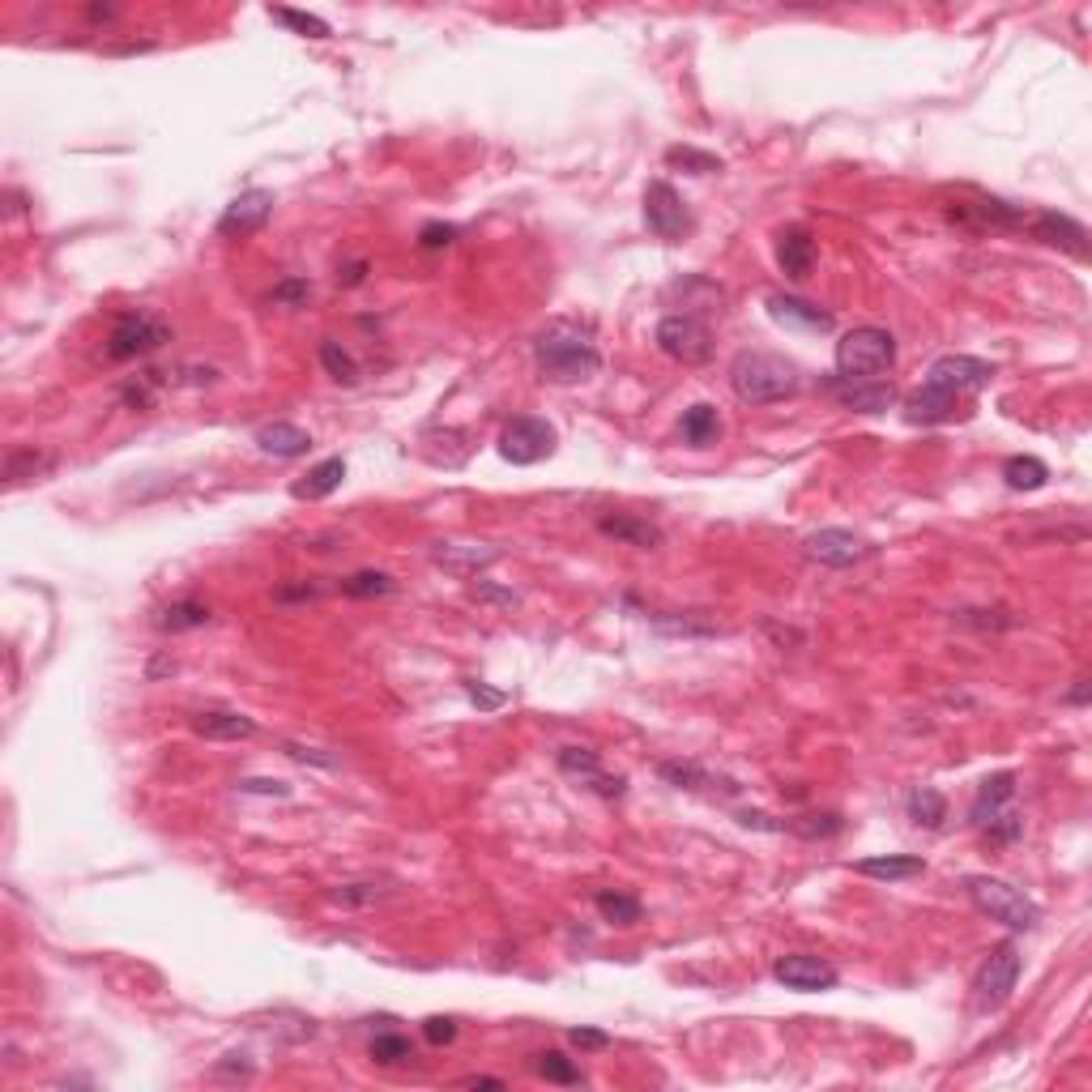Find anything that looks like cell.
I'll use <instances>...</instances> for the list:
<instances>
[{
    "label": "cell",
    "mask_w": 1092,
    "mask_h": 1092,
    "mask_svg": "<svg viewBox=\"0 0 1092 1092\" xmlns=\"http://www.w3.org/2000/svg\"><path fill=\"white\" fill-rule=\"evenodd\" d=\"M1066 704H1088V678H1075V687L1062 695Z\"/></svg>",
    "instance_id": "obj_58"
},
{
    "label": "cell",
    "mask_w": 1092,
    "mask_h": 1092,
    "mask_svg": "<svg viewBox=\"0 0 1092 1092\" xmlns=\"http://www.w3.org/2000/svg\"><path fill=\"white\" fill-rule=\"evenodd\" d=\"M764 631L776 640V648H785V644H789V648H802V644H806V631H798V627H781V623H772V619L764 623Z\"/></svg>",
    "instance_id": "obj_51"
},
{
    "label": "cell",
    "mask_w": 1092,
    "mask_h": 1092,
    "mask_svg": "<svg viewBox=\"0 0 1092 1092\" xmlns=\"http://www.w3.org/2000/svg\"><path fill=\"white\" fill-rule=\"evenodd\" d=\"M499 559V550L495 546H469V542H439L435 550H431V563L435 567H444L448 576H456V580H469V576H478L482 567H491Z\"/></svg>",
    "instance_id": "obj_18"
},
{
    "label": "cell",
    "mask_w": 1092,
    "mask_h": 1092,
    "mask_svg": "<svg viewBox=\"0 0 1092 1092\" xmlns=\"http://www.w3.org/2000/svg\"><path fill=\"white\" fill-rule=\"evenodd\" d=\"M657 350L682 367H700L712 358V328L691 316V311H674V316H661L657 324Z\"/></svg>",
    "instance_id": "obj_7"
},
{
    "label": "cell",
    "mask_w": 1092,
    "mask_h": 1092,
    "mask_svg": "<svg viewBox=\"0 0 1092 1092\" xmlns=\"http://www.w3.org/2000/svg\"><path fill=\"white\" fill-rule=\"evenodd\" d=\"M597 529H601L606 537L623 542V546H636V550L661 546V529H657L653 520L636 516V512H606V516H597Z\"/></svg>",
    "instance_id": "obj_20"
},
{
    "label": "cell",
    "mask_w": 1092,
    "mask_h": 1092,
    "mask_svg": "<svg viewBox=\"0 0 1092 1092\" xmlns=\"http://www.w3.org/2000/svg\"><path fill=\"white\" fill-rule=\"evenodd\" d=\"M51 465H55V456H51V452H38V448H13V452L4 456V478H9V486H17V482H30V478H43Z\"/></svg>",
    "instance_id": "obj_31"
},
{
    "label": "cell",
    "mask_w": 1092,
    "mask_h": 1092,
    "mask_svg": "<svg viewBox=\"0 0 1092 1092\" xmlns=\"http://www.w3.org/2000/svg\"><path fill=\"white\" fill-rule=\"evenodd\" d=\"M653 627L665 636H682V640H712L725 631L708 610H657Z\"/></svg>",
    "instance_id": "obj_24"
},
{
    "label": "cell",
    "mask_w": 1092,
    "mask_h": 1092,
    "mask_svg": "<svg viewBox=\"0 0 1092 1092\" xmlns=\"http://www.w3.org/2000/svg\"><path fill=\"white\" fill-rule=\"evenodd\" d=\"M729 384H734L738 401H746V405H776V401L798 397L802 371H798L789 358H781V354L742 350V354H734V363H729Z\"/></svg>",
    "instance_id": "obj_2"
},
{
    "label": "cell",
    "mask_w": 1092,
    "mask_h": 1092,
    "mask_svg": "<svg viewBox=\"0 0 1092 1092\" xmlns=\"http://www.w3.org/2000/svg\"><path fill=\"white\" fill-rule=\"evenodd\" d=\"M243 793H264V798H290V785L286 781H269V776H247L239 781Z\"/></svg>",
    "instance_id": "obj_50"
},
{
    "label": "cell",
    "mask_w": 1092,
    "mask_h": 1092,
    "mask_svg": "<svg viewBox=\"0 0 1092 1092\" xmlns=\"http://www.w3.org/2000/svg\"><path fill=\"white\" fill-rule=\"evenodd\" d=\"M567 1037H572V1045H576V1049H606V1045H610V1037H606V1032H597V1028H572Z\"/></svg>",
    "instance_id": "obj_53"
},
{
    "label": "cell",
    "mask_w": 1092,
    "mask_h": 1092,
    "mask_svg": "<svg viewBox=\"0 0 1092 1092\" xmlns=\"http://www.w3.org/2000/svg\"><path fill=\"white\" fill-rule=\"evenodd\" d=\"M1024 226H1028V235H1032L1037 243L1058 247V252H1066V256H1075V260H1088V230H1083V222H1075V218H1066V213H1054V209H1041V213H1032Z\"/></svg>",
    "instance_id": "obj_13"
},
{
    "label": "cell",
    "mask_w": 1092,
    "mask_h": 1092,
    "mask_svg": "<svg viewBox=\"0 0 1092 1092\" xmlns=\"http://www.w3.org/2000/svg\"><path fill=\"white\" fill-rule=\"evenodd\" d=\"M904 810H909V819L917 823V828H943V819H947V798L938 793V789H930V785H917V789H909V798H904Z\"/></svg>",
    "instance_id": "obj_30"
},
{
    "label": "cell",
    "mask_w": 1092,
    "mask_h": 1092,
    "mask_svg": "<svg viewBox=\"0 0 1092 1092\" xmlns=\"http://www.w3.org/2000/svg\"><path fill=\"white\" fill-rule=\"evenodd\" d=\"M678 431H682V439H687L691 448H708V444H717V439H721V414H717V405L700 401V405L682 410Z\"/></svg>",
    "instance_id": "obj_29"
},
{
    "label": "cell",
    "mask_w": 1092,
    "mask_h": 1092,
    "mask_svg": "<svg viewBox=\"0 0 1092 1092\" xmlns=\"http://www.w3.org/2000/svg\"><path fill=\"white\" fill-rule=\"evenodd\" d=\"M461 1088H503V1079H491V1075H469V1079H461Z\"/></svg>",
    "instance_id": "obj_59"
},
{
    "label": "cell",
    "mask_w": 1092,
    "mask_h": 1092,
    "mask_svg": "<svg viewBox=\"0 0 1092 1092\" xmlns=\"http://www.w3.org/2000/svg\"><path fill=\"white\" fill-rule=\"evenodd\" d=\"M1002 478L1011 491H1041L1049 482V465L1041 456H1007Z\"/></svg>",
    "instance_id": "obj_32"
},
{
    "label": "cell",
    "mask_w": 1092,
    "mask_h": 1092,
    "mask_svg": "<svg viewBox=\"0 0 1092 1092\" xmlns=\"http://www.w3.org/2000/svg\"><path fill=\"white\" fill-rule=\"evenodd\" d=\"M853 870H857V874H866V879L900 883V879H917V874L926 870V862H921V857H913V853H887V857H862Z\"/></svg>",
    "instance_id": "obj_28"
},
{
    "label": "cell",
    "mask_w": 1092,
    "mask_h": 1092,
    "mask_svg": "<svg viewBox=\"0 0 1092 1092\" xmlns=\"http://www.w3.org/2000/svg\"><path fill=\"white\" fill-rule=\"evenodd\" d=\"M977 832H981L990 845H1011V840H1019V836H1024V819L1007 806L1002 815H994V819H990V823H981Z\"/></svg>",
    "instance_id": "obj_42"
},
{
    "label": "cell",
    "mask_w": 1092,
    "mask_h": 1092,
    "mask_svg": "<svg viewBox=\"0 0 1092 1092\" xmlns=\"http://www.w3.org/2000/svg\"><path fill=\"white\" fill-rule=\"evenodd\" d=\"M555 764H559L563 776L580 781V785H584L589 793H597V798H610V802H614V798L627 793V776H623V772H606L601 759H597V751H589V746H559Z\"/></svg>",
    "instance_id": "obj_11"
},
{
    "label": "cell",
    "mask_w": 1092,
    "mask_h": 1092,
    "mask_svg": "<svg viewBox=\"0 0 1092 1092\" xmlns=\"http://www.w3.org/2000/svg\"><path fill=\"white\" fill-rule=\"evenodd\" d=\"M665 162H670V166H682V171H691V175L721 171V158H717V154H704V149H695V145H670V149H665Z\"/></svg>",
    "instance_id": "obj_39"
},
{
    "label": "cell",
    "mask_w": 1092,
    "mask_h": 1092,
    "mask_svg": "<svg viewBox=\"0 0 1092 1092\" xmlns=\"http://www.w3.org/2000/svg\"><path fill=\"white\" fill-rule=\"evenodd\" d=\"M990 380H994V363L973 358V354H943V358H934L930 371H926V384L938 388V392H947V397H956V401L981 392Z\"/></svg>",
    "instance_id": "obj_9"
},
{
    "label": "cell",
    "mask_w": 1092,
    "mask_h": 1092,
    "mask_svg": "<svg viewBox=\"0 0 1092 1092\" xmlns=\"http://www.w3.org/2000/svg\"><path fill=\"white\" fill-rule=\"evenodd\" d=\"M162 674H175V661H171V657H154V661L145 665V678H149V682L162 678Z\"/></svg>",
    "instance_id": "obj_57"
},
{
    "label": "cell",
    "mask_w": 1092,
    "mask_h": 1092,
    "mask_svg": "<svg viewBox=\"0 0 1092 1092\" xmlns=\"http://www.w3.org/2000/svg\"><path fill=\"white\" fill-rule=\"evenodd\" d=\"M555 452V427L546 418L520 414L499 431V456L512 465H537Z\"/></svg>",
    "instance_id": "obj_10"
},
{
    "label": "cell",
    "mask_w": 1092,
    "mask_h": 1092,
    "mask_svg": "<svg viewBox=\"0 0 1092 1092\" xmlns=\"http://www.w3.org/2000/svg\"><path fill=\"white\" fill-rule=\"evenodd\" d=\"M192 734H200L209 742H239V738L256 734V721L235 712V708H205V712L192 717Z\"/></svg>",
    "instance_id": "obj_21"
},
{
    "label": "cell",
    "mask_w": 1092,
    "mask_h": 1092,
    "mask_svg": "<svg viewBox=\"0 0 1092 1092\" xmlns=\"http://www.w3.org/2000/svg\"><path fill=\"white\" fill-rule=\"evenodd\" d=\"M320 363H324V371L337 380V384H358L363 380V367H358V358L341 346V341H320Z\"/></svg>",
    "instance_id": "obj_36"
},
{
    "label": "cell",
    "mask_w": 1092,
    "mask_h": 1092,
    "mask_svg": "<svg viewBox=\"0 0 1092 1092\" xmlns=\"http://www.w3.org/2000/svg\"><path fill=\"white\" fill-rule=\"evenodd\" d=\"M269 213H273V192H264V188L239 192V196L222 209V218H218V235H222V239H243V235L260 230V226L269 222Z\"/></svg>",
    "instance_id": "obj_14"
},
{
    "label": "cell",
    "mask_w": 1092,
    "mask_h": 1092,
    "mask_svg": "<svg viewBox=\"0 0 1092 1092\" xmlns=\"http://www.w3.org/2000/svg\"><path fill=\"white\" fill-rule=\"evenodd\" d=\"M738 823H742V828H759V832H785V823H776V819L764 815V810H738Z\"/></svg>",
    "instance_id": "obj_54"
},
{
    "label": "cell",
    "mask_w": 1092,
    "mask_h": 1092,
    "mask_svg": "<svg viewBox=\"0 0 1092 1092\" xmlns=\"http://www.w3.org/2000/svg\"><path fill=\"white\" fill-rule=\"evenodd\" d=\"M896 367V337L879 324H857L836 341V371L849 380H874Z\"/></svg>",
    "instance_id": "obj_4"
},
{
    "label": "cell",
    "mask_w": 1092,
    "mask_h": 1092,
    "mask_svg": "<svg viewBox=\"0 0 1092 1092\" xmlns=\"http://www.w3.org/2000/svg\"><path fill=\"white\" fill-rule=\"evenodd\" d=\"M533 363L550 384H584L601 371V350L576 320H550L533 337Z\"/></svg>",
    "instance_id": "obj_1"
},
{
    "label": "cell",
    "mask_w": 1092,
    "mask_h": 1092,
    "mask_svg": "<svg viewBox=\"0 0 1092 1092\" xmlns=\"http://www.w3.org/2000/svg\"><path fill=\"white\" fill-rule=\"evenodd\" d=\"M832 397L845 405V410H853V414H883V410H892L896 405V384L892 380H849V375H836L832 384Z\"/></svg>",
    "instance_id": "obj_15"
},
{
    "label": "cell",
    "mask_w": 1092,
    "mask_h": 1092,
    "mask_svg": "<svg viewBox=\"0 0 1092 1092\" xmlns=\"http://www.w3.org/2000/svg\"><path fill=\"white\" fill-rule=\"evenodd\" d=\"M1015 981H1019V947L1007 938V943H998V947L981 960V968H977V977H973V1011H977V1015L1002 1011L1007 998L1015 994Z\"/></svg>",
    "instance_id": "obj_5"
},
{
    "label": "cell",
    "mask_w": 1092,
    "mask_h": 1092,
    "mask_svg": "<svg viewBox=\"0 0 1092 1092\" xmlns=\"http://www.w3.org/2000/svg\"><path fill=\"white\" fill-rule=\"evenodd\" d=\"M367 1054H371V1062H380V1066H397V1062H410V1058H414V1045H410V1037H401V1032H380Z\"/></svg>",
    "instance_id": "obj_38"
},
{
    "label": "cell",
    "mask_w": 1092,
    "mask_h": 1092,
    "mask_svg": "<svg viewBox=\"0 0 1092 1092\" xmlns=\"http://www.w3.org/2000/svg\"><path fill=\"white\" fill-rule=\"evenodd\" d=\"M337 589H341L346 597H388V593L397 589V580H392L388 572L363 567V572H354V576H341V580H337Z\"/></svg>",
    "instance_id": "obj_37"
},
{
    "label": "cell",
    "mask_w": 1092,
    "mask_h": 1092,
    "mask_svg": "<svg viewBox=\"0 0 1092 1092\" xmlns=\"http://www.w3.org/2000/svg\"><path fill=\"white\" fill-rule=\"evenodd\" d=\"M768 316L785 328H802V333H828L836 320L832 311H823L819 303H806L798 294H768Z\"/></svg>",
    "instance_id": "obj_17"
},
{
    "label": "cell",
    "mask_w": 1092,
    "mask_h": 1092,
    "mask_svg": "<svg viewBox=\"0 0 1092 1092\" xmlns=\"http://www.w3.org/2000/svg\"><path fill=\"white\" fill-rule=\"evenodd\" d=\"M363 277H367V260H350L337 269V286H358Z\"/></svg>",
    "instance_id": "obj_56"
},
{
    "label": "cell",
    "mask_w": 1092,
    "mask_h": 1092,
    "mask_svg": "<svg viewBox=\"0 0 1092 1092\" xmlns=\"http://www.w3.org/2000/svg\"><path fill=\"white\" fill-rule=\"evenodd\" d=\"M644 222H648V230H653L657 239H665V243L687 239L691 226H695L687 200L678 196V188H674L670 179H648V188H644Z\"/></svg>",
    "instance_id": "obj_8"
},
{
    "label": "cell",
    "mask_w": 1092,
    "mask_h": 1092,
    "mask_svg": "<svg viewBox=\"0 0 1092 1092\" xmlns=\"http://www.w3.org/2000/svg\"><path fill=\"white\" fill-rule=\"evenodd\" d=\"M956 405H960L956 397H947V392L921 384L917 392L904 397V418H909V422H921V427H930V422H951V418H956Z\"/></svg>",
    "instance_id": "obj_25"
},
{
    "label": "cell",
    "mask_w": 1092,
    "mask_h": 1092,
    "mask_svg": "<svg viewBox=\"0 0 1092 1092\" xmlns=\"http://www.w3.org/2000/svg\"><path fill=\"white\" fill-rule=\"evenodd\" d=\"M452 243H456V226H448V222H427L418 230V247H427V252H439V247H452Z\"/></svg>",
    "instance_id": "obj_45"
},
{
    "label": "cell",
    "mask_w": 1092,
    "mask_h": 1092,
    "mask_svg": "<svg viewBox=\"0 0 1092 1092\" xmlns=\"http://www.w3.org/2000/svg\"><path fill=\"white\" fill-rule=\"evenodd\" d=\"M269 17H277L282 26H290L294 34H303V38H328L333 30H328V21L324 17H316V13H299V9H269Z\"/></svg>",
    "instance_id": "obj_40"
},
{
    "label": "cell",
    "mask_w": 1092,
    "mask_h": 1092,
    "mask_svg": "<svg viewBox=\"0 0 1092 1092\" xmlns=\"http://www.w3.org/2000/svg\"><path fill=\"white\" fill-rule=\"evenodd\" d=\"M1011 798H1015V772H994V776H985V781L977 785V793H973L968 823H973V828L990 823L994 815H1002V810L1011 806Z\"/></svg>",
    "instance_id": "obj_23"
},
{
    "label": "cell",
    "mask_w": 1092,
    "mask_h": 1092,
    "mask_svg": "<svg viewBox=\"0 0 1092 1092\" xmlns=\"http://www.w3.org/2000/svg\"><path fill=\"white\" fill-rule=\"evenodd\" d=\"M964 887H968L973 904H977L990 921H1002L1007 930H1032V926L1041 921V904H1037L1024 887H1015V883H1007V879H994V874H968V879H964Z\"/></svg>",
    "instance_id": "obj_3"
},
{
    "label": "cell",
    "mask_w": 1092,
    "mask_h": 1092,
    "mask_svg": "<svg viewBox=\"0 0 1092 1092\" xmlns=\"http://www.w3.org/2000/svg\"><path fill=\"white\" fill-rule=\"evenodd\" d=\"M473 597H482V601H499V606H516V593H512V589H495V584H486V580L473 589Z\"/></svg>",
    "instance_id": "obj_55"
},
{
    "label": "cell",
    "mask_w": 1092,
    "mask_h": 1092,
    "mask_svg": "<svg viewBox=\"0 0 1092 1092\" xmlns=\"http://www.w3.org/2000/svg\"><path fill=\"white\" fill-rule=\"evenodd\" d=\"M256 444L269 456H303L311 448V435L303 427H294V422H264L256 431Z\"/></svg>",
    "instance_id": "obj_26"
},
{
    "label": "cell",
    "mask_w": 1092,
    "mask_h": 1092,
    "mask_svg": "<svg viewBox=\"0 0 1092 1092\" xmlns=\"http://www.w3.org/2000/svg\"><path fill=\"white\" fill-rule=\"evenodd\" d=\"M657 776L670 781L674 789H721V793H738V785L721 772H708L704 764L695 759H661L657 764Z\"/></svg>",
    "instance_id": "obj_22"
},
{
    "label": "cell",
    "mask_w": 1092,
    "mask_h": 1092,
    "mask_svg": "<svg viewBox=\"0 0 1092 1092\" xmlns=\"http://www.w3.org/2000/svg\"><path fill=\"white\" fill-rule=\"evenodd\" d=\"M772 977L785 985V990H802V994H815V990H832L840 981L836 964H828L823 956H810V951H789L772 964Z\"/></svg>",
    "instance_id": "obj_12"
},
{
    "label": "cell",
    "mask_w": 1092,
    "mask_h": 1092,
    "mask_svg": "<svg viewBox=\"0 0 1092 1092\" xmlns=\"http://www.w3.org/2000/svg\"><path fill=\"white\" fill-rule=\"evenodd\" d=\"M213 1075H235V1079H247V1075H252V1062H247V1054H226L222 1062H213Z\"/></svg>",
    "instance_id": "obj_52"
},
{
    "label": "cell",
    "mask_w": 1092,
    "mask_h": 1092,
    "mask_svg": "<svg viewBox=\"0 0 1092 1092\" xmlns=\"http://www.w3.org/2000/svg\"><path fill=\"white\" fill-rule=\"evenodd\" d=\"M320 593H324L320 584L299 580V584H277V589H273V601H282V606H286V601H316Z\"/></svg>",
    "instance_id": "obj_48"
},
{
    "label": "cell",
    "mask_w": 1092,
    "mask_h": 1092,
    "mask_svg": "<svg viewBox=\"0 0 1092 1092\" xmlns=\"http://www.w3.org/2000/svg\"><path fill=\"white\" fill-rule=\"evenodd\" d=\"M311 299V282L307 277H286L273 286V303H286V307H303Z\"/></svg>",
    "instance_id": "obj_44"
},
{
    "label": "cell",
    "mask_w": 1092,
    "mask_h": 1092,
    "mask_svg": "<svg viewBox=\"0 0 1092 1092\" xmlns=\"http://www.w3.org/2000/svg\"><path fill=\"white\" fill-rule=\"evenodd\" d=\"M171 341V324L158 311H124L111 333H107V358L111 363H128V358H145L154 350H162Z\"/></svg>",
    "instance_id": "obj_6"
},
{
    "label": "cell",
    "mask_w": 1092,
    "mask_h": 1092,
    "mask_svg": "<svg viewBox=\"0 0 1092 1092\" xmlns=\"http://www.w3.org/2000/svg\"><path fill=\"white\" fill-rule=\"evenodd\" d=\"M85 17H90V21H107V17H115V4H90Z\"/></svg>",
    "instance_id": "obj_60"
},
{
    "label": "cell",
    "mask_w": 1092,
    "mask_h": 1092,
    "mask_svg": "<svg viewBox=\"0 0 1092 1092\" xmlns=\"http://www.w3.org/2000/svg\"><path fill=\"white\" fill-rule=\"evenodd\" d=\"M282 751H286L290 759H299V764H316V768H337V764H341L337 755H328V751H320V746H303V742H282Z\"/></svg>",
    "instance_id": "obj_46"
},
{
    "label": "cell",
    "mask_w": 1092,
    "mask_h": 1092,
    "mask_svg": "<svg viewBox=\"0 0 1092 1092\" xmlns=\"http://www.w3.org/2000/svg\"><path fill=\"white\" fill-rule=\"evenodd\" d=\"M209 623V606L196 601V597H179L171 601L162 614H158V627L162 631H192V627H205Z\"/></svg>",
    "instance_id": "obj_33"
},
{
    "label": "cell",
    "mask_w": 1092,
    "mask_h": 1092,
    "mask_svg": "<svg viewBox=\"0 0 1092 1092\" xmlns=\"http://www.w3.org/2000/svg\"><path fill=\"white\" fill-rule=\"evenodd\" d=\"M422 1037H427L431 1045H452V1041H456V1019L431 1015V1019H422Z\"/></svg>",
    "instance_id": "obj_47"
},
{
    "label": "cell",
    "mask_w": 1092,
    "mask_h": 1092,
    "mask_svg": "<svg viewBox=\"0 0 1092 1092\" xmlns=\"http://www.w3.org/2000/svg\"><path fill=\"white\" fill-rule=\"evenodd\" d=\"M815 256H819V247H815L810 230H802V226H785V230L776 235V264H781V273H785V277H793V282L810 277Z\"/></svg>",
    "instance_id": "obj_19"
},
{
    "label": "cell",
    "mask_w": 1092,
    "mask_h": 1092,
    "mask_svg": "<svg viewBox=\"0 0 1092 1092\" xmlns=\"http://www.w3.org/2000/svg\"><path fill=\"white\" fill-rule=\"evenodd\" d=\"M465 695H469V704H478V708H486V712H495V708H503V691H491V687H482V682H465Z\"/></svg>",
    "instance_id": "obj_49"
},
{
    "label": "cell",
    "mask_w": 1092,
    "mask_h": 1092,
    "mask_svg": "<svg viewBox=\"0 0 1092 1092\" xmlns=\"http://www.w3.org/2000/svg\"><path fill=\"white\" fill-rule=\"evenodd\" d=\"M537 1075L542 1079H550V1083H580V1071L559 1054V1049H546V1054H537Z\"/></svg>",
    "instance_id": "obj_43"
},
{
    "label": "cell",
    "mask_w": 1092,
    "mask_h": 1092,
    "mask_svg": "<svg viewBox=\"0 0 1092 1092\" xmlns=\"http://www.w3.org/2000/svg\"><path fill=\"white\" fill-rule=\"evenodd\" d=\"M341 478H346V461H341V456H328V461L311 465V469L290 486V495H294V499H324V495H333V491L341 486Z\"/></svg>",
    "instance_id": "obj_27"
},
{
    "label": "cell",
    "mask_w": 1092,
    "mask_h": 1092,
    "mask_svg": "<svg viewBox=\"0 0 1092 1092\" xmlns=\"http://www.w3.org/2000/svg\"><path fill=\"white\" fill-rule=\"evenodd\" d=\"M785 832L806 836V840H828V836H840V832H845V819H840L836 810H810V815L785 819Z\"/></svg>",
    "instance_id": "obj_34"
},
{
    "label": "cell",
    "mask_w": 1092,
    "mask_h": 1092,
    "mask_svg": "<svg viewBox=\"0 0 1092 1092\" xmlns=\"http://www.w3.org/2000/svg\"><path fill=\"white\" fill-rule=\"evenodd\" d=\"M593 904H597V913H601L606 921H614V926H636L640 913H644V904H640L631 892H610V887L597 892Z\"/></svg>",
    "instance_id": "obj_35"
},
{
    "label": "cell",
    "mask_w": 1092,
    "mask_h": 1092,
    "mask_svg": "<svg viewBox=\"0 0 1092 1092\" xmlns=\"http://www.w3.org/2000/svg\"><path fill=\"white\" fill-rule=\"evenodd\" d=\"M802 550H806V559H815V563H823V567H849V563H857L870 546L857 537V533H849V529H815L806 542H802Z\"/></svg>",
    "instance_id": "obj_16"
},
{
    "label": "cell",
    "mask_w": 1092,
    "mask_h": 1092,
    "mask_svg": "<svg viewBox=\"0 0 1092 1092\" xmlns=\"http://www.w3.org/2000/svg\"><path fill=\"white\" fill-rule=\"evenodd\" d=\"M384 896H388V887H384V883H341V887H333V892H328V900H333V904H346V909L375 904V900H384Z\"/></svg>",
    "instance_id": "obj_41"
}]
</instances>
